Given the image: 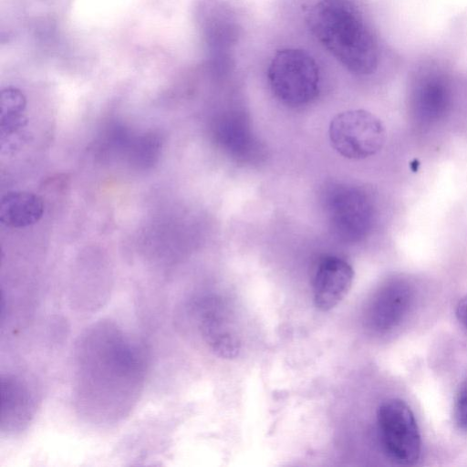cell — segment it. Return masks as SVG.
<instances>
[{
	"label": "cell",
	"mask_w": 467,
	"mask_h": 467,
	"mask_svg": "<svg viewBox=\"0 0 467 467\" xmlns=\"http://www.w3.org/2000/svg\"><path fill=\"white\" fill-rule=\"evenodd\" d=\"M326 210L333 233L343 241L362 240L374 223L373 202L358 187L338 185L333 188L327 196Z\"/></svg>",
	"instance_id": "8992f818"
},
{
	"label": "cell",
	"mask_w": 467,
	"mask_h": 467,
	"mask_svg": "<svg viewBox=\"0 0 467 467\" xmlns=\"http://www.w3.org/2000/svg\"><path fill=\"white\" fill-rule=\"evenodd\" d=\"M162 140L155 132L132 136L124 153L130 164L141 170L152 168L159 161Z\"/></svg>",
	"instance_id": "5bb4252c"
},
{
	"label": "cell",
	"mask_w": 467,
	"mask_h": 467,
	"mask_svg": "<svg viewBox=\"0 0 467 467\" xmlns=\"http://www.w3.org/2000/svg\"><path fill=\"white\" fill-rule=\"evenodd\" d=\"M453 418L458 428L467 431V379L462 383L456 393Z\"/></svg>",
	"instance_id": "9a60e30c"
},
{
	"label": "cell",
	"mask_w": 467,
	"mask_h": 467,
	"mask_svg": "<svg viewBox=\"0 0 467 467\" xmlns=\"http://www.w3.org/2000/svg\"><path fill=\"white\" fill-rule=\"evenodd\" d=\"M74 350L72 395L77 411L99 426L121 421L144 388L143 348L116 322L102 319L83 331Z\"/></svg>",
	"instance_id": "6da1fadb"
},
{
	"label": "cell",
	"mask_w": 467,
	"mask_h": 467,
	"mask_svg": "<svg viewBox=\"0 0 467 467\" xmlns=\"http://www.w3.org/2000/svg\"><path fill=\"white\" fill-rule=\"evenodd\" d=\"M267 78L275 97L290 107L313 101L319 91V70L314 58L297 48L275 52L268 68Z\"/></svg>",
	"instance_id": "3957f363"
},
{
	"label": "cell",
	"mask_w": 467,
	"mask_h": 467,
	"mask_svg": "<svg viewBox=\"0 0 467 467\" xmlns=\"http://www.w3.org/2000/svg\"><path fill=\"white\" fill-rule=\"evenodd\" d=\"M455 315L458 321L467 329V296L457 303Z\"/></svg>",
	"instance_id": "2e32d148"
},
{
	"label": "cell",
	"mask_w": 467,
	"mask_h": 467,
	"mask_svg": "<svg viewBox=\"0 0 467 467\" xmlns=\"http://www.w3.org/2000/svg\"><path fill=\"white\" fill-rule=\"evenodd\" d=\"M353 279L354 270L346 260L335 255L322 257L312 276L315 306L321 311L334 308L348 293Z\"/></svg>",
	"instance_id": "9c48e42d"
},
{
	"label": "cell",
	"mask_w": 467,
	"mask_h": 467,
	"mask_svg": "<svg viewBox=\"0 0 467 467\" xmlns=\"http://www.w3.org/2000/svg\"><path fill=\"white\" fill-rule=\"evenodd\" d=\"M328 136L338 154L349 160H361L381 150L386 130L380 119L371 112L349 109L331 119Z\"/></svg>",
	"instance_id": "5b68a950"
},
{
	"label": "cell",
	"mask_w": 467,
	"mask_h": 467,
	"mask_svg": "<svg viewBox=\"0 0 467 467\" xmlns=\"http://www.w3.org/2000/svg\"><path fill=\"white\" fill-rule=\"evenodd\" d=\"M309 30L348 71L368 75L379 63V46L358 6L351 0H320L307 14Z\"/></svg>",
	"instance_id": "7a4b0ae2"
},
{
	"label": "cell",
	"mask_w": 467,
	"mask_h": 467,
	"mask_svg": "<svg viewBox=\"0 0 467 467\" xmlns=\"http://www.w3.org/2000/svg\"><path fill=\"white\" fill-rule=\"evenodd\" d=\"M26 106L24 94L16 88L6 87L1 91L0 128L1 138L10 137L27 123L23 115Z\"/></svg>",
	"instance_id": "4fadbf2b"
},
{
	"label": "cell",
	"mask_w": 467,
	"mask_h": 467,
	"mask_svg": "<svg viewBox=\"0 0 467 467\" xmlns=\"http://www.w3.org/2000/svg\"><path fill=\"white\" fill-rule=\"evenodd\" d=\"M44 208L42 198L33 192H9L1 199L0 220L7 227H27L42 218Z\"/></svg>",
	"instance_id": "7c38bea8"
},
{
	"label": "cell",
	"mask_w": 467,
	"mask_h": 467,
	"mask_svg": "<svg viewBox=\"0 0 467 467\" xmlns=\"http://www.w3.org/2000/svg\"><path fill=\"white\" fill-rule=\"evenodd\" d=\"M381 446L387 456L401 465L416 463L421 453V437L414 413L400 399L381 403L377 413Z\"/></svg>",
	"instance_id": "277c9868"
},
{
	"label": "cell",
	"mask_w": 467,
	"mask_h": 467,
	"mask_svg": "<svg viewBox=\"0 0 467 467\" xmlns=\"http://www.w3.org/2000/svg\"><path fill=\"white\" fill-rule=\"evenodd\" d=\"M451 90L444 75L436 69L424 70L415 81L411 103L416 118L424 123L439 119L447 111Z\"/></svg>",
	"instance_id": "30bf717a"
},
{
	"label": "cell",
	"mask_w": 467,
	"mask_h": 467,
	"mask_svg": "<svg viewBox=\"0 0 467 467\" xmlns=\"http://www.w3.org/2000/svg\"><path fill=\"white\" fill-rule=\"evenodd\" d=\"M30 384L22 377L6 373L1 375L0 430L5 435L24 431L31 423L36 410V398Z\"/></svg>",
	"instance_id": "52a82bcc"
},
{
	"label": "cell",
	"mask_w": 467,
	"mask_h": 467,
	"mask_svg": "<svg viewBox=\"0 0 467 467\" xmlns=\"http://www.w3.org/2000/svg\"><path fill=\"white\" fill-rule=\"evenodd\" d=\"M199 327L206 343L223 357L234 356L240 347L237 336L226 322V313L215 298H202L198 305Z\"/></svg>",
	"instance_id": "8fae6325"
},
{
	"label": "cell",
	"mask_w": 467,
	"mask_h": 467,
	"mask_svg": "<svg viewBox=\"0 0 467 467\" xmlns=\"http://www.w3.org/2000/svg\"><path fill=\"white\" fill-rule=\"evenodd\" d=\"M413 289L402 278L384 284L374 295L368 311L369 327L379 333L389 332L405 318L413 301Z\"/></svg>",
	"instance_id": "ba28073f"
}]
</instances>
